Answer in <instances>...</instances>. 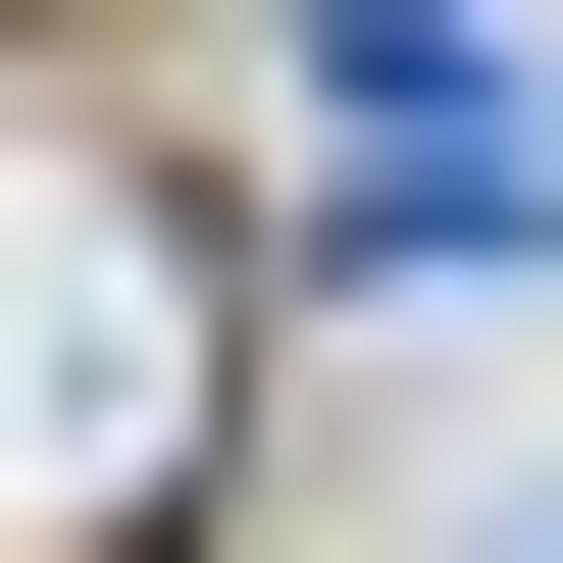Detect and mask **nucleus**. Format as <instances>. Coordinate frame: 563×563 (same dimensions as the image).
I'll return each mask as SVG.
<instances>
[{"mask_svg":"<svg viewBox=\"0 0 563 563\" xmlns=\"http://www.w3.org/2000/svg\"><path fill=\"white\" fill-rule=\"evenodd\" d=\"M308 256H563V52L512 0H308Z\"/></svg>","mask_w":563,"mask_h":563,"instance_id":"f257e3e1","label":"nucleus"}]
</instances>
